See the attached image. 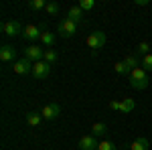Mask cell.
Listing matches in <instances>:
<instances>
[{"mask_svg":"<svg viewBox=\"0 0 152 150\" xmlns=\"http://www.w3.org/2000/svg\"><path fill=\"white\" fill-rule=\"evenodd\" d=\"M57 31H59V35L63 37V39H71V37L77 33V24L73 23V20H69L67 16L59 23V26H57Z\"/></svg>","mask_w":152,"mask_h":150,"instance_id":"2","label":"cell"},{"mask_svg":"<svg viewBox=\"0 0 152 150\" xmlns=\"http://www.w3.org/2000/svg\"><path fill=\"white\" fill-rule=\"evenodd\" d=\"M124 63H126V67H128V71H134L136 67H140V59H138V55H126V59H124Z\"/></svg>","mask_w":152,"mask_h":150,"instance_id":"16","label":"cell"},{"mask_svg":"<svg viewBox=\"0 0 152 150\" xmlns=\"http://www.w3.org/2000/svg\"><path fill=\"white\" fill-rule=\"evenodd\" d=\"M81 150H97V146H99V142H97V138L95 136H91V134H87V136H81V140H79V144H77Z\"/></svg>","mask_w":152,"mask_h":150,"instance_id":"10","label":"cell"},{"mask_svg":"<svg viewBox=\"0 0 152 150\" xmlns=\"http://www.w3.org/2000/svg\"><path fill=\"white\" fill-rule=\"evenodd\" d=\"M57 53H55V51H53V49H45V59H43V61H47L49 65H53V63H57Z\"/></svg>","mask_w":152,"mask_h":150,"instance_id":"20","label":"cell"},{"mask_svg":"<svg viewBox=\"0 0 152 150\" xmlns=\"http://www.w3.org/2000/svg\"><path fill=\"white\" fill-rule=\"evenodd\" d=\"M24 59H28V61H43L45 59V49H41V47L37 45H31L24 49Z\"/></svg>","mask_w":152,"mask_h":150,"instance_id":"7","label":"cell"},{"mask_svg":"<svg viewBox=\"0 0 152 150\" xmlns=\"http://www.w3.org/2000/svg\"><path fill=\"white\" fill-rule=\"evenodd\" d=\"M49 73H51V65H49L47 61H37V63H33V77L35 79H45V77H49Z\"/></svg>","mask_w":152,"mask_h":150,"instance_id":"4","label":"cell"},{"mask_svg":"<svg viewBox=\"0 0 152 150\" xmlns=\"http://www.w3.org/2000/svg\"><path fill=\"white\" fill-rule=\"evenodd\" d=\"M134 108H136V104H134L132 97H124V100L120 102V112H122V114H130Z\"/></svg>","mask_w":152,"mask_h":150,"instance_id":"14","label":"cell"},{"mask_svg":"<svg viewBox=\"0 0 152 150\" xmlns=\"http://www.w3.org/2000/svg\"><path fill=\"white\" fill-rule=\"evenodd\" d=\"M47 31V26L45 24H28V26H24L23 31V37L26 39V41H35V39H41V35Z\"/></svg>","mask_w":152,"mask_h":150,"instance_id":"3","label":"cell"},{"mask_svg":"<svg viewBox=\"0 0 152 150\" xmlns=\"http://www.w3.org/2000/svg\"><path fill=\"white\" fill-rule=\"evenodd\" d=\"M81 16H83V10L79 8V4H77V6H71L69 10H67V18H69V20H73L75 24H79Z\"/></svg>","mask_w":152,"mask_h":150,"instance_id":"13","label":"cell"},{"mask_svg":"<svg viewBox=\"0 0 152 150\" xmlns=\"http://www.w3.org/2000/svg\"><path fill=\"white\" fill-rule=\"evenodd\" d=\"M136 53H138V55H142V57L150 55V43H148V41H142L140 45H138V49H136Z\"/></svg>","mask_w":152,"mask_h":150,"instance_id":"19","label":"cell"},{"mask_svg":"<svg viewBox=\"0 0 152 150\" xmlns=\"http://www.w3.org/2000/svg\"><path fill=\"white\" fill-rule=\"evenodd\" d=\"M45 10H47V14H49V16H57L59 12H61V6H59L57 2H49Z\"/></svg>","mask_w":152,"mask_h":150,"instance_id":"21","label":"cell"},{"mask_svg":"<svg viewBox=\"0 0 152 150\" xmlns=\"http://www.w3.org/2000/svg\"><path fill=\"white\" fill-rule=\"evenodd\" d=\"M49 2H45V0H31L28 2V6L33 8V10H41V8H47Z\"/></svg>","mask_w":152,"mask_h":150,"instance_id":"22","label":"cell"},{"mask_svg":"<svg viewBox=\"0 0 152 150\" xmlns=\"http://www.w3.org/2000/svg\"><path fill=\"white\" fill-rule=\"evenodd\" d=\"M148 148H150V142H148V138H144V136H138V138L130 144V150H148Z\"/></svg>","mask_w":152,"mask_h":150,"instance_id":"12","label":"cell"},{"mask_svg":"<svg viewBox=\"0 0 152 150\" xmlns=\"http://www.w3.org/2000/svg\"><path fill=\"white\" fill-rule=\"evenodd\" d=\"M97 150H118V148H116V144H114V142H107V140H105V142H99Z\"/></svg>","mask_w":152,"mask_h":150,"instance_id":"26","label":"cell"},{"mask_svg":"<svg viewBox=\"0 0 152 150\" xmlns=\"http://www.w3.org/2000/svg\"><path fill=\"white\" fill-rule=\"evenodd\" d=\"M104 45H105V33L104 31H95V33H91V35L87 37V47L94 49V53L97 49H102Z\"/></svg>","mask_w":152,"mask_h":150,"instance_id":"5","label":"cell"},{"mask_svg":"<svg viewBox=\"0 0 152 150\" xmlns=\"http://www.w3.org/2000/svg\"><path fill=\"white\" fill-rule=\"evenodd\" d=\"M94 6H95L94 0H79V8H81V10H91Z\"/></svg>","mask_w":152,"mask_h":150,"instance_id":"25","label":"cell"},{"mask_svg":"<svg viewBox=\"0 0 152 150\" xmlns=\"http://www.w3.org/2000/svg\"><path fill=\"white\" fill-rule=\"evenodd\" d=\"M20 31H23V29H20V24L16 23V20H4V23H2V33L6 37H18Z\"/></svg>","mask_w":152,"mask_h":150,"instance_id":"8","label":"cell"},{"mask_svg":"<svg viewBox=\"0 0 152 150\" xmlns=\"http://www.w3.org/2000/svg\"><path fill=\"white\" fill-rule=\"evenodd\" d=\"M59 114H61V105L59 104H47L41 110V116L45 120H55V118H59Z\"/></svg>","mask_w":152,"mask_h":150,"instance_id":"9","label":"cell"},{"mask_svg":"<svg viewBox=\"0 0 152 150\" xmlns=\"http://www.w3.org/2000/svg\"><path fill=\"white\" fill-rule=\"evenodd\" d=\"M110 108H112L114 112H120V102H118V100H114V102H110Z\"/></svg>","mask_w":152,"mask_h":150,"instance_id":"27","label":"cell"},{"mask_svg":"<svg viewBox=\"0 0 152 150\" xmlns=\"http://www.w3.org/2000/svg\"><path fill=\"white\" fill-rule=\"evenodd\" d=\"M114 69H116V73H120V75H126V73L130 75V71H128V67H126L124 61H118L116 65H114Z\"/></svg>","mask_w":152,"mask_h":150,"instance_id":"24","label":"cell"},{"mask_svg":"<svg viewBox=\"0 0 152 150\" xmlns=\"http://www.w3.org/2000/svg\"><path fill=\"white\" fill-rule=\"evenodd\" d=\"M105 132H107V126H105L104 122H95L94 126H91V136H95V138L104 136Z\"/></svg>","mask_w":152,"mask_h":150,"instance_id":"17","label":"cell"},{"mask_svg":"<svg viewBox=\"0 0 152 150\" xmlns=\"http://www.w3.org/2000/svg\"><path fill=\"white\" fill-rule=\"evenodd\" d=\"M140 67H142L144 71H152V55H146V57H142Z\"/></svg>","mask_w":152,"mask_h":150,"instance_id":"23","label":"cell"},{"mask_svg":"<svg viewBox=\"0 0 152 150\" xmlns=\"http://www.w3.org/2000/svg\"><path fill=\"white\" fill-rule=\"evenodd\" d=\"M148 83H150V79H148V71H144L142 67H136L134 71H130V85H132L134 89L142 91V89L148 87Z\"/></svg>","mask_w":152,"mask_h":150,"instance_id":"1","label":"cell"},{"mask_svg":"<svg viewBox=\"0 0 152 150\" xmlns=\"http://www.w3.org/2000/svg\"><path fill=\"white\" fill-rule=\"evenodd\" d=\"M14 57H16L14 47H10V45H2V47H0V61L10 63V61H14Z\"/></svg>","mask_w":152,"mask_h":150,"instance_id":"11","label":"cell"},{"mask_svg":"<svg viewBox=\"0 0 152 150\" xmlns=\"http://www.w3.org/2000/svg\"><path fill=\"white\" fill-rule=\"evenodd\" d=\"M41 41H43V45H45V47H53V45H55V35L49 33V31H45V33L41 35Z\"/></svg>","mask_w":152,"mask_h":150,"instance_id":"18","label":"cell"},{"mask_svg":"<svg viewBox=\"0 0 152 150\" xmlns=\"http://www.w3.org/2000/svg\"><path fill=\"white\" fill-rule=\"evenodd\" d=\"M136 4H138V6H146V4H148V0H136Z\"/></svg>","mask_w":152,"mask_h":150,"instance_id":"28","label":"cell"},{"mask_svg":"<svg viewBox=\"0 0 152 150\" xmlns=\"http://www.w3.org/2000/svg\"><path fill=\"white\" fill-rule=\"evenodd\" d=\"M12 71L16 75H26V73H33V61L28 59H16L12 63Z\"/></svg>","mask_w":152,"mask_h":150,"instance_id":"6","label":"cell"},{"mask_svg":"<svg viewBox=\"0 0 152 150\" xmlns=\"http://www.w3.org/2000/svg\"><path fill=\"white\" fill-rule=\"evenodd\" d=\"M41 120H43L41 112H28V114H26V124H28V126H33V128L39 126V124H41Z\"/></svg>","mask_w":152,"mask_h":150,"instance_id":"15","label":"cell"}]
</instances>
